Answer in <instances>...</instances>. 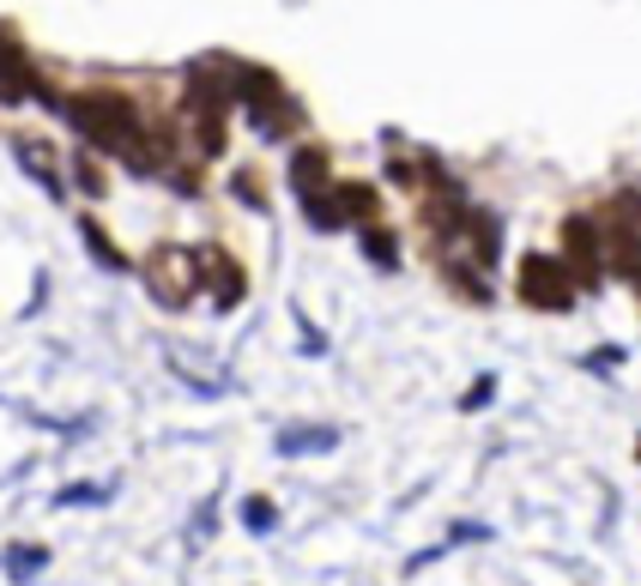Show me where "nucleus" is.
I'll use <instances>...</instances> for the list:
<instances>
[{
	"label": "nucleus",
	"instance_id": "obj_1",
	"mask_svg": "<svg viewBox=\"0 0 641 586\" xmlns=\"http://www.w3.org/2000/svg\"><path fill=\"white\" fill-rule=\"evenodd\" d=\"M61 116L79 128V140L97 145V152H109V157H128L133 145L145 140V128H152V116H145L128 92H109V85L61 97Z\"/></svg>",
	"mask_w": 641,
	"mask_h": 586
},
{
	"label": "nucleus",
	"instance_id": "obj_2",
	"mask_svg": "<svg viewBox=\"0 0 641 586\" xmlns=\"http://www.w3.org/2000/svg\"><path fill=\"white\" fill-rule=\"evenodd\" d=\"M236 116L249 121V133L266 145H290V133L302 128V109H297V97L278 85V73L249 67V61H236Z\"/></svg>",
	"mask_w": 641,
	"mask_h": 586
},
{
	"label": "nucleus",
	"instance_id": "obj_3",
	"mask_svg": "<svg viewBox=\"0 0 641 586\" xmlns=\"http://www.w3.org/2000/svg\"><path fill=\"white\" fill-rule=\"evenodd\" d=\"M133 273L145 278V290H152L164 309H188V302L200 297V266H194V248L182 242H157L152 254H145Z\"/></svg>",
	"mask_w": 641,
	"mask_h": 586
},
{
	"label": "nucleus",
	"instance_id": "obj_4",
	"mask_svg": "<svg viewBox=\"0 0 641 586\" xmlns=\"http://www.w3.org/2000/svg\"><path fill=\"white\" fill-rule=\"evenodd\" d=\"M61 109V92H49V79L37 73V61L25 55V43L0 25V109Z\"/></svg>",
	"mask_w": 641,
	"mask_h": 586
},
{
	"label": "nucleus",
	"instance_id": "obj_5",
	"mask_svg": "<svg viewBox=\"0 0 641 586\" xmlns=\"http://www.w3.org/2000/svg\"><path fill=\"white\" fill-rule=\"evenodd\" d=\"M575 297H581V285L563 266V254H526L521 261V302L526 309L563 314V309H575Z\"/></svg>",
	"mask_w": 641,
	"mask_h": 586
},
{
	"label": "nucleus",
	"instance_id": "obj_6",
	"mask_svg": "<svg viewBox=\"0 0 641 586\" xmlns=\"http://www.w3.org/2000/svg\"><path fill=\"white\" fill-rule=\"evenodd\" d=\"M557 254H563V266L575 273L581 290H600L605 278H612L605 273V230H600L593 212H575V218L563 224V248H557Z\"/></svg>",
	"mask_w": 641,
	"mask_h": 586
},
{
	"label": "nucleus",
	"instance_id": "obj_7",
	"mask_svg": "<svg viewBox=\"0 0 641 586\" xmlns=\"http://www.w3.org/2000/svg\"><path fill=\"white\" fill-rule=\"evenodd\" d=\"M194 266H200V297H212V309H236V302L249 297V273H242V261L224 254L218 242H200Z\"/></svg>",
	"mask_w": 641,
	"mask_h": 586
},
{
	"label": "nucleus",
	"instance_id": "obj_8",
	"mask_svg": "<svg viewBox=\"0 0 641 586\" xmlns=\"http://www.w3.org/2000/svg\"><path fill=\"white\" fill-rule=\"evenodd\" d=\"M13 157H19V170H25L49 200H67V176H61V164H55V145H49V140H31V133H19V140H13Z\"/></svg>",
	"mask_w": 641,
	"mask_h": 586
},
{
	"label": "nucleus",
	"instance_id": "obj_9",
	"mask_svg": "<svg viewBox=\"0 0 641 586\" xmlns=\"http://www.w3.org/2000/svg\"><path fill=\"white\" fill-rule=\"evenodd\" d=\"M340 182V170H333L328 145H290V200L302 194H321V188Z\"/></svg>",
	"mask_w": 641,
	"mask_h": 586
},
{
	"label": "nucleus",
	"instance_id": "obj_10",
	"mask_svg": "<svg viewBox=\"0 0 641 586\" xmlns=\"http://www.w3.org/2000/svg\"><path fill=\"white\" fill-rule=\"evenodd\" d=\"M436 273H442V285L454 290L460 302H497V290H490V273L478 261H460V254H430Z\"/></svg>",
	"mask_w": 641,
	"mask_h": 586
},
{
	"label": "nucleus",
	"instance_id": "obj_11",
	"mask_svg": "<svg viewBox=\"0 0 641 586\" xmlns=\"http://www.w3.org/2000/svg\"><path fill=\"white\" fill-rule=\"evenodd\" d=\"M278 454L297 459V454H328V447H340V430H328V423H297V430H278Z\"/></svg>",
	"mask_w": 641,
	"mask_h": 586
},
{
	"label": "nucleus",
	"instance_id": "obj_12",
	"mask_svg": "<svg viewBox=\"0 0 641 586\" xmlns=\"http://www.w3.org/2000/svg\"><path fill=\"white\" fill-rule=\"evenodd\" d=\"M333 194H340L345 224H376L381 218V194L369 182H333Z\"/></svg>",
	"mask_w": 641,
	"mask_h": 586
},
{
	"label": "nucleus",
	"instance_id": "obj_13",
	"mask_svg": "<svg viewBox=\"0 0 641 586\" xmlns=\"http://www.w3.org/2000/svg\"><path fill=\"white\" fill-rule=\"evenodd\" d=\"M357 242H364V261L369 266H388V273L400 266V236H393L381 218L376 224H357Z\"/></svg>",
	"mask_w": 641,
	"mask_h": 586
},
{
	"label": "nucleus",
	"instance_id": "obj_14",
	"mask_svg": "<svg viewBox=\"0 0 641 586\" xmlns=\"http://www.w3.org/2000/svg\"><path fill=\"white\" fill-rule=\"evenodd\" d=\"M79 236H85V248H92V261L104 266V273H133V261L116 248V236H109V230H97V218H85V224H79Z\"/></svg>",
	"mask_w": 641,
	"mask_h": 586
},
{
	"label": "nucleus",
	"instance_id": "obj_15",
	"mask_svg": "<svg viewBox=\"0 0 641 586\" xmlns=\"http://www.w3.org/2000/svg\"><path fill=\"white\" fill-rule=\"evenodd\" d=\"M67 164H73V188L85 200H104L109 194V176H104V164H97L92 152H67Z\"/></svg>",
	"mask_w": 641,
	"mask_h": 586
},
{
	"label": "nucleus",
	"instance_id": "obj_16",
	"mask_svg": "<svg viewBox=\"0 0 641 586\" xmlns=\"http://www.w3.org/2000/svg\"><path fill=\"white\" fill-rule=\"evenodd\" d=\"M230 194L242 200L249 212H266V194H261V176H254V170H236L230 176Z\"/></svg>",
	"mask_w": 641,
	"mask_h": 586
},
{
	"label": "nucleus",
	"instance_id": "obj_17",
	"mask_svg": "<svg viewBox=\"0 0 641 586\" xmlns=\"http://www.w3.org/2000/svg\"><path fill=\"white\" fill-rule=\"evenodd\" d=\"M242 521H249V533H273L278 509H273V502H261V495H249V502H242Z\"/></svg>",
	"mask_w": 641,
	"mask_h": 586
},
{
	"label": "nucleus",
	"instance_id": "obj_18",
	"mask_svg": "<svg viewBox=\"0 0 641 586\" xmlns=\"http://www.w3.org/2000/svg\"><path fill=\"white\" fill-rule=\"evenodd\" d=\"M497 399V375H478L466 393H460V411H478V405H490Z\"/></svg>",
	"mask_w": 641,
	"mask_h": 586
},
{
	"label": "nucleus",
	"instance_id": "obj_19",
	"mask_svg": "<svg viewBox=\"0 0 641 586\" xmlns=\"http://www.w3.org/2000/svg\"><path fill=\"white\" fill-rule=\"evenodd\" d=\"M617 363H624V345H605V351L587 357V369H600V375H605V369H617Z\"/></svg>",
	"mask_w": 641,
	"mask_h": 586
},
{
	"label": "nucleus",
	"instance_id": "obj_20",
	"mask_svg": "<svg viewBox=\"0 0 641 586\" xmlns=\"http://www.w3.org/2000/svg\"><path fill=\"white\" fill-rule=\"evenodd\" d=\"M478 538H490V526H478V521H460L454 526V545H478Z\"/></svg>",
	"mask_w": 641,
	"mask_h": 586
}]
</instances>
